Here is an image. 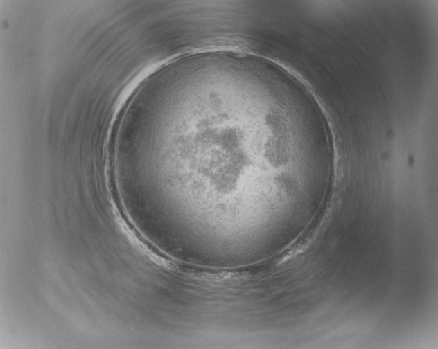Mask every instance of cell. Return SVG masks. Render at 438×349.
<instances>
[{
    "label": "cell",
    "instance_id": "cell-1",
    "mask_svg": "<svg viewBox=\"0 0 438 349\" xmlns=\"http://www.w3.org/2000/svg\"><path fill=\"white\" fill-rule=\"evenodd\" d=\"M182 110L175 180L193 190L243 196L269 208L315 182L310 123L283 84H211L198 89Z\"/></svg>",
    "mask_w": 438,
    "mask_h": 349
}]
</instances>
